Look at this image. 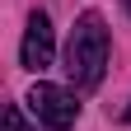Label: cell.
Wrapping results in <instances>:
<instances>
[{
	"instance_id": "4",
	"label": "cell",
	"mask_w": 131,
	"mask_h": 131,
	"mask_svg": "<svg viewBox=\"0 0 131 131\" xmlns=\"http://www.w3.org/2000/svg\"><path fill=\"white\" fill-rule=\"evenodd\" d=\"M5 131H24V117H19V108H9V112H5Z\"/></svg>"
},
{
	"instance_id": "6",
	"label": "cell",
	"mask_w": 131,
	"mask_h": 131,
	"mask_svg": "<svg viewBox=\"0 0 131 131\" xmlns=\"http://www.w3.org/2000/svg\"><path fill=\"white\" fill-rule=\"evenodd\" d=\"M126 122H131V108H126Z\"/></svg>"
},
{
	"instance_id": "3",
	"label": "cell",
	"mask_w": 131,
	"mask_h": 131,
	"mask_svg": "<svg viewBox=\"0 0 131 131\" xmlns=\"http://www.w3.org/2000/svg\"><path fill=\"white\" fill-rule=\"evenodd\" d=\"M56 56V33H52V19H47L42 9L28 14V33H24V47H19V61L28 70H47Z\"/></svg>"
},
{
	"instance_id": "5",
	"label": "cell",
	"mask_w": 131,
	"mask_h": 131,
	"mask_svg": "<svg viewBox=\"0 0 131 131\" xmlns=\"http://www.w3.org/2000/svg\"><path fill=\"white\" fill-rule=\"evenodd\" d=\"M122 5H126V14H131V0H122Z\"/></svg>"
},
{
	"instance_id": "2",
	"label": "cell",
	"mask_w": 131,
	"mask_h": 131,
	"mask_svg": "<svg viewBox=\"0 0 131 131\" xmlns=\"http://www.w3.org/2000/svg\"><path fill=\"white\" fill-rule=\"evenodd\" d=\"M28 108H33V117H38L42 126H52V131L75 126V117H80L75 94L61 89V84H47V80H38V84L28 89Z\"/></svg>"
},
{
	"instance_id": "1",
	"label": "cell",
	"mask_w": 131,
	"mask_h": 131,
	"mask_svg": "<svg viewBox=\"0 0 131 131\" xmlns=\"http://www.w3.org/2000/svg\"><path fill=\"white\" fill-rule=\"evenodd\" d=\"M108 70V24L98 9H84L70 28V47H66V75L75 89H94Z\"/></svg>"
}]
</instances>
